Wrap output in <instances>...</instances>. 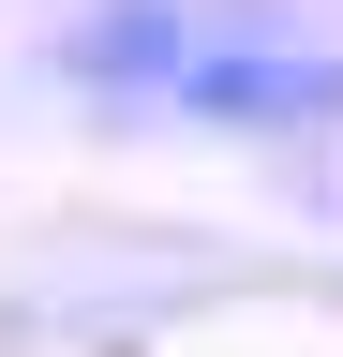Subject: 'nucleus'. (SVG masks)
Returning <instances> with one entry per match:
<instances>
[{
  "label": "nucleus",
  "instance_id": "obj_2",
  "mask_svg": "<svg viewBox=\"0 0 343 357\" xmlns=\"http://www.w3.org/2000/svg\"><path fill=\"white\" fill-rule=\"evenodd\" d=\"M209 30H224L209 0H90V15L60 30V75L90 89V105H164Z\"/></svg>",
  "mask_w": 343,
  "mask_h": 357
},
{
  "label": "nucleus",
  "instance_id": "obj_1",
  "mask_svg": "<svg viewBox=\"0 0 343 357\" xmlns=\"http://www.w3.org/2000/svg\"><path fill=\"white\" fill-rule=\"evenodd\" d=\"M164 119H194V134H328V119H343V45H298V30H209L194 75L164 89Z\"/></svg>",
  "mask_w": 343,
  "mask_h": 357
}]
</instances>
